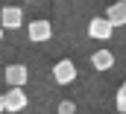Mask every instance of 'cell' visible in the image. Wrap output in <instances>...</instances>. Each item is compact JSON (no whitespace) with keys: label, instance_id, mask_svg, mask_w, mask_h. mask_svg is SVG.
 <instances>
[{"label":"cell","instance_id":"3957f363","mask_svg":"<svg viewBox=\"0 0 126 114\" xmlns=\"http://www.w3.org/2000/svg\"><path fill=\"white\" fill-rule=\"evenodd\" d=\"M27 102H30V97L24 94V88L21 85H12V91H6V111L18 114L27 108Z\"/></svg>","mask_w":126,"mask_h":114},{"label":"cell","instance_id":"9c48e42d","mask_svg":"<svg viewBox=\"0 0 126 114\" xmlns=\"http://www.w3.org/2000/svg\"><path fill=\"white\" fill-rule=\"evenodd\" d=\"M114 105H117V111L126 114V82L117 88V97H114Z\"/></svg>","mask_w":126,"mask_h":114},{"label":"cell","instance_id":"5b68a950","mask_svg":"<svg viewBox=\"0 0 126 114\" xmlns=\"http://www.w3.org/2000/svg\"><path fill=\"white\" fill-rule=\"evenodd\" d=\"M30 41L35 44H44V41H50L53 38V24L50 21H30Z\"/></svg>","mask_w":126,"mask_h":114},{"label":"cell","instance_id":"4fadbf2b","mask_svg":"<svg viewBox=\"0 0 126 114\" xmlns=\"http://www.w3.org/2000/svg\"><path fill=\"white\" fill-rule=\"evenodd\" d=\"M24 3H32V0H24Z\"/></svg>","mask_w":126,"mask_h":114},{"label":"cell","instance_id":"277c9868","mask_svg":"<svg viewBox=\"0 0 126 114\" xmlns=\"http://www.w3.org/2000/svg\"><path fill=\"white\" fill-rule=\"evenodd\" d=\"M53 79H56L59 85H70V82L76 79V64H73L70 58L56 61V67H53Z\"/></svg>","mask_w":126,"mask_h":114},{"label":"cell","instance_id":"ba28073f","mask_svg":"<svg viewBox=\"0 0 126 114\" xmlns=\"http://www.w3.org/2000/svg\"><path fill=\"white\" fill-rule=\"evenodd\" d=\"M106 18H109L114 27H123V24H126V0L111 3V6H109V12H106Z\"/></svg>","mask_w":126,"mask_h":114},{"label":"cell","instance_id":"7c38bea8","mask_svg":"<svg viewBox=\"0 0 126 114\" xmlns=\"http://www.w3.org/2000/svg\"><path fill=\"white\" fill-rule=\"evenodd\" d=\"M0 41H3V27H0Z\"/></svg>","mask_w":126,"mask_h":114},{"label":"cell","instance_id":"8fae6325","mask_svg":"<svg viewBox=\"0 0 126 114\" xmlns=\"http://www.w3.org/2000/svg\"><path fill=\"white\" fill-rule=\"evenodd\" d=\"M6 111V94H0V114Z\"/></svg>","mask_w":126,"mask_h":114},{"label":"cell","instance_id":"8992f818","mask_svg":"<svg viewBox=\"0 0 126 114\" xmlns=\"http://www.w3.org/2000/svg\"><path fill=\"white\" fill-rule=\"evenodd\" d=\"M3 76H6L9 85H21V88L30 82V70H27V64H9Z\"/></svg>","mask_w":126,"mask_h":114},{"label":"cell","instance_id":"30bf717a","mask_svg":"<svg viewBox=\"0 0 126 114\" xmlns=\"http://www.w3.org/2000/svg\"><path fill=\"white\" fill-rule=\"evenodd\" d=\"M59 114H76V102L62 100V102H59Z\"/></svg>","mask_w":126,"mask_h":114},{"label":"cell","instance_id":"7a4b0ae2","mask_svg":"<svg viewBox=\"0 0 126 114\" xmlns=\"http://www.w3.org/2000/svg\"><path fill=\"white\" fill-rule=\"evenodd\" d=\"M0 27L21 29L24 27V9H21V6H3V12H0Z\"/></svg>","mask_w":126,"mask_h":114},{"label":"cell","instance_id":"6da1fadb","mask_svg":"<svg viewBox=\"0 0 126 114\" xmlns=\"http://www.w3.org/2000/svg\"><path fill=\"white\" fill-rule=\"evenodd\" d=\"M88 35L97 38V41H106V38L114 35V24H111L109 18H91V21H88Z\"/></svg>","mask_w":126,"mask_h":114},{"label":"cell","instance_id":"52a82bcc","mask_svg":"<svg viewBox=\"0 0 126 114\" xmlns=\"http://www.w3.org/2000/svg\"><path fill=\"white\" fill-rule=\"evenodd\" d=\"M91 64H94L100 73H103V70H111V67H114V56H111V50H97L94 56H91Z\"/></svg>","mask_w":126,"mask_h":114}]
</instances>
